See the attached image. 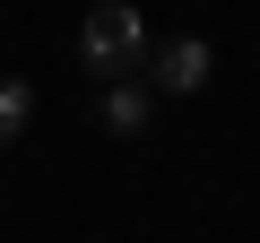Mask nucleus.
<instances>
[{
  "label": "nucleus",
  "instance_id": "f257e3e1",
  "mask_svg": "<svg viewBox=\"0 0 260 243\" xmlns=\"http://www.w3.org/2000/svg\"><path fill=\"white\" fill-rule=\"evenodd\" d=\"M78 61L95 78H121V70H139L148 61V18L130 9V0H95L87 26H78Z\"/></svg>",
  "mask_w": 260,
  "mask_h": 243
},
{
  "label": "nucleus",
  "instance_id": "f03ea898",
  "mask_svg": "<svg viewBox=\"0 0 260 243\" xmlns=\"http://www.w3.org/2000/svg\"><path fill=\"white\" fill-rule=\"evenodd\" d=\"M208 44L200 35H174V44H156V96H191V87H208Z\"/></svg>",
  "mask_w": 260,
  "mask_h": 243
},
{
  "label": "nucleus",
  "instance_id": "7ed1b4c3",
  "mask_svg": "<svg viewBox=\"0 0 260 243\" xmlns=\"http://www.w3.org/2000/svg\"><path fill=\"white\" fill-rule=\"evenodd\" d=\"M95 113H104V131H121V139H130V131H148V113H156V96H148L139 78H113Z\"/></svg>",
  "mask_w": 260,
  "mask_h": 243
},
{
  "label": "nucleus",
  "instance_id": "20e7f679",
  "mask_svg": "<svg viewBox=\"0 0 260 243\" xmlns=\"http://www.w3.org/2000/svg\"><path fill=\"white\" fill-rule=\"evenodd\" d=\"M26 113H35V87H26V78H0V148L26 131Z\"/></svg>",
  "mask_w": 260,
  "mask_h": 243
}]
</instances>
